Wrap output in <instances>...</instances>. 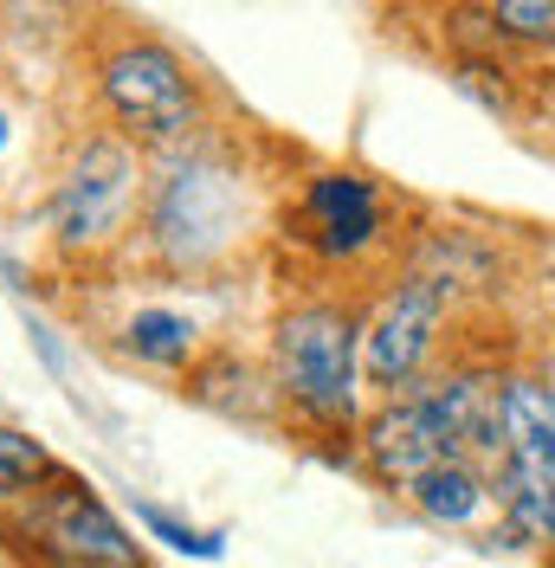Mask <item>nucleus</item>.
<instances>
[{"mask_svg":"<svg viewBox=\"0 0 555 568\" xmlns=\"http://www.w3.org/2000/svg\"><path fill=\"white\" fill-rule=\"evenodd\" d=\"M130 194H137V155L123 142H91L84 162L71 169V181L59 187V201H52L59 240L65 246H98V240H110V226L123 220Z\"/></svg>","mask_w":555,"mask_h":568,"instance_id":"nucleus-4","label":"nucleus"},{"mask_svg":"<svg viewBox=\"0 0 555 568\" xmlns=\"http://www.w3.org/2000/svg\"><path fill=\"white\" fill-rule=\"evenodd\" d=\"M355 343L362 329L349 311L311 304V311H291L278 323V368H284V388L297 407H311L316 420H349V400H355Z\"/></svg>","mask_w":555,"mask_h":568,"instance_id":"nucleus-1","label":"nucleus"},{"mask_svg":"<svg viewBox=\"0 0 555 568\" xmlns=\"http://www.w3.org/2000/svg\"><path fill=\"white\" fill-rule=\"evenodd\" d=\"M39 471H46V453H39L27 433H13V426H0V497L20 491V485H33Z\"/></svg>","mask_w":555,"mask_h":568,"instance_id":"nucleus-13","label":"nucleus"},{"mask_svg":"<svg viewBox=\"0 0 555 568\" xmlns=\"http://www.w3.org/2000/svg\"><path fill=\"white\" fill-rule=\"evenodd\" d=\"M52 542H65L71 556H84V562H130V556H137L130 536L117 530V517H110L104 504H91V497H65V504H59Z\"/></svg>","mask_w":555,"mask_h":568,"instance_id":"nucleus-8","label":"nucleus"},{"mask_svg":"<svg viewBox=\"0 0 555 568\" xmlns=\"http://www.w3.org/2000/svg\"><path fill=\"white\" fill-rule=\"evenodd\" d=\"M104 98L117 110L123 130H137L142 142H174L194 130V84L169 45H123L104 65Z\"/></svg>","mask_w":555,"mask_h":568,"instance_id":"nucleus-3","label":"nucleus"},{"mask_svg":"<svg viewBox=\"0 0 555 568\" xmlns=\"http://www.w3.org/2000/svg\"><path fill=\"white\" fill-rule=\"evenodd\" d=\"M137 517H142V530L162 536V542H169V549H181V556H201V562H213V556L226 549V536H220V530H194V524H181V517L155 510V504H137Z\"/></svg>","mask_w":555,"mask_h":568,"instance_id":"nucleus-12","label":"nucleus"},{"mask_svg":"<svg viewBox=\"0 0 555 568\" xmlns=\"http://www.w3.org/2000/svg\"><path fill=\"white\" fill-rule=\"evenodd\" d=\"M407 497H414L433 524H465L485 504V491H478V478H472L465 459H440L433 471H420L414 485H407Z\"/></svg>","mask_w":555,"mask_h":568,"instance_id":"nucleus-9","label":"nucleus"},{"mask_svg":"<svg viewBox=\"0 0 555 568\" xmlns=\"http://www.w3.org/2000/svg\"><path fill=\"white\" fill-rule=\"evenodd\" d=\"M240 220H245L240 181L226 169H213V162H188L155 194V246L169 252L174 265H201L220 246H233Z\"/></svg>","mask_w":555,"mask_h":568,"instance_id":"nucleus-2","label":"nucleus"},{"mask_svg":"<svg viewBox=\"0 0 555 568\" xmlns=\"http://www.w3.org/2000/svg\"><path fill=\"white\" fill-rule=\"evenodd\" d=\"M369 453H375V465H382L387 478H401V485H414L420 471H433L440 459H458L446 420H440V407H433L426 394L387 407V414H375V426H369Z\"/></svg>","mask_w":555,"mask_h":568,"instance_id":"nucleus-7","label":"nucleus"},{"mask_svg":"<svg viewBox=\"0 0 555 568\" xmlns=\"http://www.w3.org/2000/svg\"><path fill=\"white\" fill-rule=\"evenodd\" d=\"M491 20H497L504 39L555 45V0H491Z\"/></svg>","mask_w":555,"mask_h":568,"instance_id":"nucleus-11","label":"nucleus"},{"mask_svg":"<svg viewBox=\"0 0 555 568\" xmlns=\"http://www.w3.org/2000/svg\"><path fill=\"white\" fill-rule=\"evenodd\" d=\"M123 349L137 355V362H162V368H174V362L194 355V323L174 317V311H137L130 329H123Z\"/></svg>","mask_w":555,"mask_h":568,"instance_id":"nucleus-10","label":"nucleus"},{"mask_svg":"<svg viewBox=\"0 0 555 568\" xmlns=\"http://www.w3.org/2000/svg\"><path fill=\"white\" fill-rule=\"evenodd\" d=\"M304 240L316 252H330V258H343V252H362L375 233H382V201H375V187L362 175H343V169H330V175H316L304 187Z\"/></svg>","mask_w":555,"mask_h":568,"instance_id":"nucleus-6","label":"nucleus"},{"mask_svg":"<svg viewBox=\"0 0 555 568\" xmlns=\"http://www.w3.org/2000/svg\"><path fill=\"white\" fill-rule=\"evenodd\" d=\"M440 311H446L440 284L433 278H407L401 291H394V304L369 323V336H362V362H369V375H375L382 388H401L420 362H426L433 336H440Z\"/></svg>","mask_w":555,"mask_h":568,"instance_id":"nucleus-5","label":"nucleus"},{"mask_svg":"<svg viewBox=\"0 0 555 568\" xmlns=\"http://www.w3.org/2000/svg\"><path fill=\"white\" fill-rule=\"evenodd\" d=\"M0 149H7V110H0Z\"/></svg>","mask_w":555,"mask_h":568,"instance_id":"nucleus-14","label":"nucleus"}]
</instances>
